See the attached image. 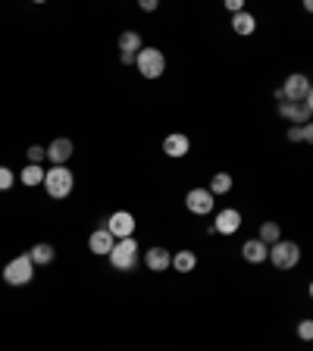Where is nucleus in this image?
Returning <instances> with one entry per match:
<instances>
[{
    "label": "nucleus",
    "mask_w": 313,
    "mask_h": 351,
    "mask_svg": "<svg viewBox=\"0 0 313 351\" xmlns=\"http://www.w3.org/2000/svg\"><path fill=\"white\" fill-rule=\"evenodd\" d=\"M75 189V176L69 167H51L44 169V191H47V197H53V201H63V197H69Z\"/></svg>",
    "instance_id": "nucleus-1"
},
{
    "label": "nucleus",
    "mask_w": 313,
    "mask_h": 351,
    "mask_svg": "<svg viewBox=\"0 0 313 351\" xmlns=\"http://www.w3.org/2000/svg\"><path fill=\"white\" fill-rule=\"evenodd\" d=\"M107 257H110V267H113V270L132 273L141 261V248H138V241H135V235H132V239H119Z\"/></svg>",
    "instance_id": "nucleus-2"
},
{
    "label": "nucleus",
    "mask_w": 313,
    "mask_h": 351,
    "mask_svg": "<svg viewBox=\"0 0 313 351\" xmlns=\"http://www.w3.org/2000/svg\"><path fill=\"white\" fill-rule=\"evenodd\" d=\"M135 69H138L147 82H153L166 73V57H163L160 47H141V51L135 53Z\"/></svg>",
    "instance_id": "nucleus-3"
},
{
    "label": "nucleus",
    "mask_w": 313,
    "mask_h": 351,
    "mask_svg": "<svg viewBox=\"0 0 313 351\" xmlns=\"http://www.w3.org/2000/svg\"><path fill=\"white\" fill-rule=\"evenodd\" d=\"M266 261H270L276 270H295V267L301 263V245H298V241L279 239L276 245H270V254H266Z\"/></svg>",
    "instance_id": "nucleus-4"
},
{
    "label": "nucleus",
    "mask_w": 313,
    "mask_h": 351,
    "mask_svg": "<svg viewBox=\"0 0 313 351\" xmlns=\"http://www.w3.org/2000/svg\"><path fill=\"white\" fill-rule=\"evenodd\" d=\"M279 101H310L313 97V88H310V79L304 73H292L288 79L282 82V88L276 91Z\"/></svg>",
    "instance_id": "nucleus-5"
},
{
    "label": "nucleus",
    "mask_w": 313,
    "mask_h": 351,
    "mask_svg": "<svg viewBox=\"0 0 313 351\" xmlns=\"http://www.w3.org/2000/svg\"><path fill=\"white\" fill-rule=\"evenodd\" d=\"M32 276H35V263L29 261V254H19V257H13V261L3 267V282L7 285H29L32 282Z\"/></svg>",
    "instance_id": "nucleus-6"
},
{
    "label": "nucleus",
    "mask_w": 313,
    "mask_h": 351,
    "mask_svg": "<svg viewBox=\"0 0 313 351\" xmlns=\"http://www.w3.org/2000/svg\"><path fill=\"white\" fill-rule=\"evenodd\" d=\"M279 117L292 125H304L313 117V97L310 101H279Z\"/></svg>",
    "instance_id": "nucleus-7"
},
{
    "label": "nucleus",
    "mask_w": 313,
    "mask_h": 351,
    "mask_svg": "<svg viewBox=\"0 0 313 351\" xmlns=\"http://www.w3.org/2000/svg\"><path fill=\"white\" fill-rule=\"evenodd\" d=\"M103 226L110 229V235H113L116 241H119V239H132V235H135V213H129V210L110 213Z\"/></svg>",
    "instance_id": "nucleus-8"
},
{
    "label": "nucleus",
    "mask_w": 313,
    "mask_h": 351,
    "mask_svg": "<svg viewBox=\"0 0 313 351\" xmlns=\"http://www.w3.org/2000/svg\"><path fill=\"white\" fill-rule=\"evenodd\" d=\"M185 207H188V213H195V217H210L213 207H216V197L207 189H191L188 195H185Z\"/></svg>",
    "instance_id": "nucleus-9"
},
{
    "label": "nucleus",
    "mask_w": 313,
    "mask_h": 351,
    "mask_svg": "<svg viewBox=\"0 0 313 351\" xmlns=\"http://www.w3.org/2000/svg\"><path fill=\"white\" fill-rule=\"evenodd\" d=\"M75 154V145H73V138H53L51 145L44 147V157L53 163V167H66L69 163V157Z\"/></svg>",
    "instance_id": "nucleus-10"
},
{
    "label": "nucleus",
    "mask_w": 313,
    "mask_h": 351,
    "mask_svg": "<svg viewBox=\"0 0 313 351\" xmlns=\"http://www.w3.org/2000/svg\"><path fill=\"white\" fill-rule=\"evenodd\" d=\"M241 226V210H235V207H226V210H219L216 219H213L210 232H219V235H235Z\"/></svg>",
    "instance_id": "nucleus-11"
},
{
    "label": "nucleus",
    "mask_w": 313,
    "mask_h": 351,
    "mask_svg": "<svg viewBox=\"0 0 313 351\" xmlns=\"http://www.w3.org/2000/svg\"><path fill=\"white\" fill-rule=\"evenodd\" d=\"M113 245H116V239L110 235V229L103 226V223L91 235H88V251H91V254H97V257H107L110 251H113Z\"/></svg>",
    "instance_id": "nucleus-12"
},
{
    "label": "nucleus",
    "mask_w": 313,
    "mask_h": 351,
    "mask_svg": "<svg viewBox=\"0 0 313 351\" xmlns=\"http://www.w3.org/2000/svg\"><path fill=\"white\" fill-rule=\"evenodd\" d=\"M188 151H191V138L185 135V132H173V135L163 138V154L173 157V160H182Z\"/></svg>",
    "instance_id": "nucleus-13"
},
{
    "label": "nucleus",
    "mask_w": 313,
    "mask_h": 351,
    "mask_svg": "<svg viewBox=\"0 0 313 351\" xmlns=\"http://www.w3.org/2000/svg\"><path fill=\"white\" fill-rule=\"evenodd\" d=\"M145 267L151 273H166L169 267H173V254H169L166 248H160V245H157V248H147L145 251Z\"/></svg>",
    "instance_id": "nucleus-14"
},
{
    "label": "nucleus",
    "mask_w": 313,
    "mask_h": 351,
    "mask_svg": "<svg viewBox=\"0 0 313 351\" xmlns=\"http://www.w3.org/2000/svg\"><path fill=\"white\" fill-rule=\"evenodd\" d=\"M266 254H270V248H266L260 239H248L241 245V257L248 263H266Z\"/></svg>",
    "instance_id": "nucleus-15"
},
{
    "label": "nucleus",
    "mask_w": 313,
    "mask_h": 351,
    "mask_svg": "<svg viewBox=\"0 0 313 351\" xmlns=\"http://www.w3.org/2000/svg\"><path fill=\"white\" fill-rule=\"evenodd\" d=\"M195 267H197V254H195V251H188V248H182V251H175V254H173V267H169V270H175V273H195Z\"/></svg>",
    "instance_id": "nucleus-16"
},
{
    "label": "nucleus",
    "mask_w": 313,
    "mask_h": 351,
    "mask_svg": "<svg viewBox=\"0 0 313 351\" xmlns=\"http://www.w3.org/2000/svg\"><path fill=\"white\" fill-rule=\"evenodd\" d=\"M232 32H235V35H254V32H257L254 13H248V10L235 13V16H232Z\"/></svg>",
    "instance_id": "nucleus-17"
},
{
    "label": "nucleus",
    "mask_w": 313,
    "mask_h": 351,
    "mask_svg": "<svg viewBox=\"0 0 313 351\" xmlns=\"http://www.w3.org/2000/svg\"><path fill=\"white\" fill-rule=\"evenodd\" d=\"M116 47H119V53H138L141 47H145V41H141V35L138 32H119V38H116Z\"/></svg>",
    "instance_id": "nucleus-18"
},
{
    "label": "nucleus",
    "mask_w": 313,
    "mask_h": 351,
    "mask_svg": "<svg viewBox=\"0 0 313 351\" xmlns=\"http://www.w3.org/2000/svg\"><path fill=\"white\" fill-rule=\"evenodd\" d=\"M53 257H57V251H53V245H47V241H38L35 248L29 251V261L35 263V267H47V263H53Z\"/></svg>",
    "instance_id": "nucleus-19"
},
{
    "label": "nucleus",
    "mask_w": 313,
    "mask_h": 351,
    "mask_svg": "<svg viewBox=\"0 0 313 351\" xmlns=\"http://www.w3.org/2000/svg\"><path fill=\"white\" fill-rule=\"evenodd\" d=\"M232 176L229 173H223V169H219V173H213L210 176V185H207V191H210L213 197H219V195H229V191H232Z\"/></svg>",
    "instance_id": "nucleus-20"
},
{
    "label": "nucleus",
    "mask_w": 313,
    "mask_h": 351,
    "mask_svg": "<svg viewBox=\"0 0 313 351\" xmlns=\"http://www.w3.org/2000/svg\"><path fill=\"white\" fill-rule=\"evenodd\" d=\"M257 239L270 248V245H276L279 239H282V226H279L276 219H266V223H260V232H257Z\"/></svg>",
    "instance_id": "nucleus-21"
},
{
    "label": "nucleus",
    "mask_w": 313,
    "mask_h": 351,
    "mask_svg": "<svg viewBox=\"0 0 313 351\" xmlns=\"http://www.w3.org/2000/svg\"><path fill=\"white\" fill-rule=\"evenodd\" d=\"M19 182L29 185V189H35V185H44V167H38V163H29V167L19 173Z\"/></svg>",
    "instance_id": "nucleus-22"
},
{
    "label": "nucleus",
    "mask_w": 313,
    "mask_h": 351,
    "mask_svg": "<svg viewBox=\"0 0 313 351\" xmlns=\"http://www.w3.org/2000/svg\"><path fill=\"white\" fill-rule=\"evenodd\" d=\"M285 138H288V141H304V145H310V141H313V125H310V123H304V125H288Z\"/></svg>",
    "instance_id": "nucleus-23"
},
{
    "label": "nucleus",
    "mask_w": 313,
    "mask_h": 351,
    "mask_svg": "<svg viewBox=\"0 0 313 351\" xmlns=\"http://www.w3.org/2000/svg\"><path fill=\"white\" fill-rule=\"evenodd\" d=\"M16 182V173L10 167H0V191H10Z\"/></svg>",
    "instance_id": "nucleus-24"
},
{
    "label": "nucleus",
    "mask_w": 313,
    "mask_h": 351,
    "mask_svg": "<svg viewBox=\"0 0 313 351\" xmlns=\"http://www.w3.org/2000/svg\"><path fill=\"white\" fill-rule=\"evenodd\" d=\"M25 154H29V163H38V167H41V160H44V145H32Z\"/></svg>",
    "instance_id": "nucleus-25"
},
{
    "label": "nucleus",
    "mask_w": 313,
    "mask_h": 351,
    "mask_svg": "<svg viewBox=\"0 0 313 351\" xmlns=\"http://www.w3.org/2000/svg\"><path fill=\"white\" fill-rule=\"evenodd\" d=\"M298 336L304 339V342H310L313 339V320H301L298 323Z\"/></svg>",
    "instance_id": "nucleus-26"
},
{
    "label": "nucleus",
    "mask_w": 313,
    "mask_h": 351,
    "mask_svg": "<svg viewBox=\"0 0 313 351\" xmlns=\"http://www.w3.org/2000/svg\"><path fill=\"white\" fill-rule=\"evenodd\" d=\"M160 7V3H157V0H141V10H145V13H153V10Z\"/></svg>",
    "instance_id": "nucleus-27"
},
{
    "label": "nucleus",
    "mask_w": 313,
    "mask_h": 351,
    "mask_svg": "<svg viewBox=\"0 0 313 351\" xmlns=\"http://www.w3.org/2000/svg\"><path fill=\"white\" fill-rule=\"evenodd\" d=\"M226 7L232 10V16H235V13H241V10H245V3H241V0H229Z\"/></svg>",
    "instance_id": "nucleus-28"
},
{
    "label": "nucleus",
    "mask_w": 313,
    "mask_h": 351,
    "mask_svg": "<svg viewBox=\"0 0 313 351\" xmlns=\"http://www.w3.org/2000/svg\"><path fill=\"white\" fill-rule=\"evenodd\" d=\"M119 63H123V66H135V53H119Z\"/></svg>",
    "instance_id": "nucleus-29"
}]
</instances>
